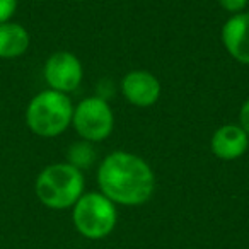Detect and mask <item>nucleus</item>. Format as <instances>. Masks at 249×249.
Returning a JSON list of instances; mask_svg holds the SVG:
<instances>
[{"instance_id": "f257e3e1", "label": "nucleus", "mask_w": 249, "mask_h": 249, "mask_svg": "<svg viewBox=\"0 0 249 249\" xmlns=\"http://www.w3.org/2000/svg\"><path fill=\"white\" fill-rule=\"evenodd\" d=\"M101 193L113 203L139 207L152 198L156 190L154 171L142 157L116 150L103 159L97 169Z\"/></svg>"}, {"instance_id": "f03ea898", "label": "nucleus", "mask_w": 249, "mask_h": 249, "mask_svg": "<svg viewBox=\"0 0 249 249\" xmlns=\"http://www.w3.org/2000/svg\"><path fill=\"white\" fill-rule=\"evenodd\" d=\"M82 171L69 162H56L46 166L38 174L35 191L38 200L52 210H65L77 203L84 195Z\"/></svg>"}, {"instance_id": "7ed1b4c3", "label": "nucleus", "mask_w": 249, "mask_h": 249, "mask_svg": "<svg viewBox=\"0 0 249 249\" xmlns=\"http://www.w3.org/2000/svg\"><path fill=\"white\" fill-rule=\"evenodd\" d=\"M72 116L73 104L70 97L53 89L36 94L26 107L28 128L43 139H55L62 135L72 124Z\"/></svg>"}, {"instance_id": "20e7f679", "label": "nucleus", "mask_w": 249, "mask_h": 249, "mask_svg": "<svg viewBox=\"0 0 249 249\" xmlns=\"http://www.w3.org/2000/svg\"><path fill=\"white\" fill-rule=\"evenodd\" d=\"M72 220L80 235L92 241L104 239L116 227V207L101 191L84 193L73 205Z\"/></svg>"}, {"instance_id": "39448f33", "label": "nucleus", "mask_w": 249, "mask_h": 249, "mask_svg": "<svg viewBox=\"0 0 249 249\" xmlns=\"http://www.w3.org/2000/svg\"><path fill=\"white\" fill-rule=\"evenodd\" d=\"M72 124L77 135L86 142H103L113 133L114 114L106 99L86 97L73 107Z\"/></svg>"}, {"instance_id": "423d86ee", "label": "nucleus", "mask_w": 249, "mask_h": 249, "mask_svg": "<svg viewBox=\"0 0 249 249\" xmlns=\"http://www.w3.org/2000/svg\"><path fill=\"white\" fill-rule=\"evenodd\" d=\"M43 75L50 89L58 92H72L80 86L84 69L80 60L70 52H56L48 56Z\"/></svg>"}, {"instance_id": "0eeeda50", "label": "nucleus", "mask_w": 249, "mask_h": 249, "mask_svg": "<svg viewBox=\"0 0 249 249\" xmlns=\"http://www.w3.org/2000/svg\"><path fill=\"white\" fill-rule=\"evenodd\" d=\"M121 92L130 104L137 107H149L159 101L160 82L147 70H132L121 80Z\"/></svg>"}, {"instance_id": "6e6552de", "label": "nucleus", "mask_w": 249, "mask_h": 249, "mask_svg": "<svg viewBox=\"0 0 249 249\" xmlns=\"http://www.w3.org/2000/svg\"><path fill=\"white\" fill-rule=\"evenodd\" d=\"M222 45L239 63L249 65V14H232L222 28Z\"/></svg>"}, {"instance_id": "1a4fd4ad", "label": "nucleus", "mask_w": 249, "mask_h": 249, "mask_svg": "<svg viewBox=\"0 0 249 249\" xmlns=\"http://www.w3.org/2000/svg\"><path fill=\"white\" fill-rule=\"evenodd\" d=\"M249 147V137L241 124H224L212 135L210 150L220 160H235L246 154Z\"/></svg>"}, {"instance_id": "9d476101", "label": "nucleus", "mask_w": 249, "mask_h": 249, "mask_svg": "<svg viewBox=\"0 0 249 249\" xmlns=\"http://www.w3.org/2000/svg\"><path fill=\"white\" fill-rule=\"evenodd\" d=\"M29 33L19 22H4L0 24V58L12 60L22 56L29 48Z\"/></svg>"}, {"instance_id": "9b49d317", "label": "nucleus", "mask_w": 249, "mask_h": 249, "mask_svg": "<svg viewBox=\"0 0 249 249\" xmlns=\"http://www.w3.org/2000/svg\"><path fill=\"white\" fill-rule=\"evenodd\" d=\"M94 160H96V150L90 145V142H86V140L70 145L69 152H67V162L80 171L84 167H90Z\"/></svg>"}, {"instance_id": "f8f14e48", "label": "nucleus", "mask_w": 249, "mask_h": 249, "mask_svg": "<svg viewBox=\"0 0 249 249\" xmlns=\"http://www.w3.org/2000/svg\"><path fill=\"white\" fill-rule=\"evenodd\" d=\"M18 11V0H0V24L9 22Z\"/></svg>"}, {"instance_id": "ddd939ff", "label": "nucleus", "mask_w": 249, "mask_h": 249, "mask_svg": "<svg viewBox=\"0 0 249 249\" xmlns=\"http://www.w3.org/2000/svg\"><path fill=\"white\" fill-rule=\"evenodd\" d=\"M217 2L220 4V7L224 9V11L231 12V14H239V12L244 11L249 4V0H217Z\"/></svg>"}, {"instance_id": "4468645a", "label": "nucleus", "mask_w": 249, "mask_h": 249, "mask_svg": "<svg viewBox=\"0 0 249 249\" xmlns=\"http://www.w3.org/2000/svg\"><path fill=\"white\" fill-rule=\"evenodd\" d=\"M239 121H241V128L244 130L249 137V99L242 104L241 111H239Z\"/></svg>"}]
</instances>
